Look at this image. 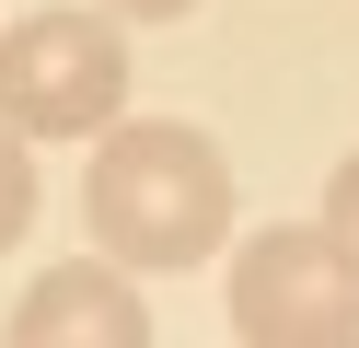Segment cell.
Listing matches in <instances>:
<instances>
[{
	"mask_svg": "<svg viewBox=\"0 0 359 348\" xmlns=\"http://www.w3.org/2000/svg\"><path fill=\"white\" fill-rule=\"evenodd\" d=\"M81 221L116 267H209L232 232V162L186 116H116L81 174Z\"/></svg>",
	"mask_w": 359,
	"mask_h": 348,
	"instance_id": "1",
	"label": "cell"
},
{
	"mask_svg": "<svg viewBox=\"0 0 359 348\" xmlns=\"http://www.w3.org/2000/svg\"><path fill=\"white\" fill-rule=\"evenodd\" d=\"M0 116L24 139H104L128 116V23L58 0L0 23Z\"/></svg>",
	"mask_w": 359,
	"mask_h": 348,
	"instance_id": "2",
	"label": "cell"
},
{
	"mask_svg": "<svg viewBox=\"0 0 359 348\" xmlns=\"http://www.w3.org/2000/svg\"><path fill=\"white\" fill-rule=\"evenodd\" d=\"M232 337L255 348H359V267L325 221H266L232 244Z\"/></svg>",
	"mask_w": 359,
	"mask_h": 348,
	"instance_id": "3",
	"label": "cell"
},
{
	"mask_svg": "<svg viewBox=\"0 0 359 348\" xmlns=\"http://www.w3.org/2000/svg\"><path fill=\"white\" fill-rule=\"evenodd\" d=\"M12 348H151V314H140V267H116V255L47 267L24 302H12Z\"/></svg>",
	"mask_w": 359,
	"mask_h": 348,
	"instance_id": "4",
	"label": "cell"
},
{
	"mask_svg": "<svg viewBox=\"0 0 359 348\" xmlns=\"http://www.w3.org/2000/svg\"><path fill=\"white\" fill-rule=\"evenodd\" d=\"M24 221H35V162H24V128L0 116V255L24 244Z\"/></svg>",
	"mask_w": 359,
	"mask_h": 348,
	"instance_id": "5",
	"label": "cell"
},
{
	"mask_svg": "<svg viewBox=\"0 0 359 348\" xmlns=\"http://www.w3.org/2000/svg\"><path fill=\"white\" fill-rule=\"evenodd\" d=\"M325 232L348 244V267H359V151L336 162V186H325Z\"/></svg>",
	"mask_w": 359,
	"mask_h": 348,
	"instance_id": "6",
	"label": "cell"
},
{
	"mask_svg": "<svg viewBox=\"0 0 359 348\" xmlns=\"http://www.w3.org/2000/svg\"><path fill=\"white\" fill-rule=\"evenodd\" d=\"M116 23H174V12H197V0H104Z\"/></svg>",
	"mask_w": 359,
	"mask_h": 348,
	"instance_id": "7",
	"label": "cell"
}]
</instances>
